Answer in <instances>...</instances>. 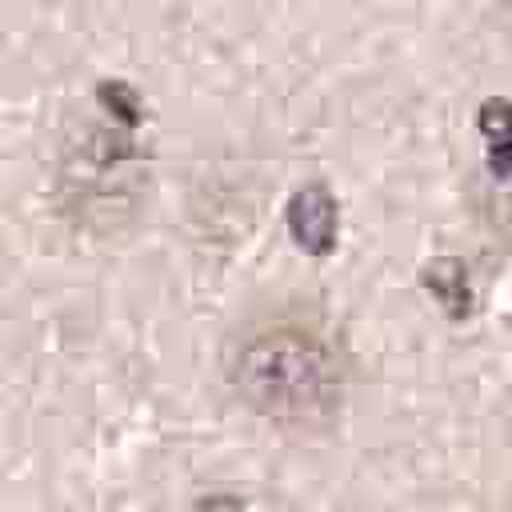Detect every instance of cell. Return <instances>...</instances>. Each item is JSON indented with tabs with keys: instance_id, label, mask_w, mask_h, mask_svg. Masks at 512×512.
I'll return each mask as SVG.
<instances>
[{
	"instance_id": "obj_1",
	"label": "cell",
	"mask_w": 512,
	"mask_h": 512,
	"mask_svg": "<svg viewBox=\"0 0 512 512\" xmlns=\"http://www.w3.org/2000/svg\"><path fill=\"white\" fill-rule=\"evenodd\" d=\"M228 384L240 404L276 428L320 432L344 408V360L308 324H260L228 352Z\"/></svg>"
},
{
	"instance_id": "obj_2",
	"label": "cell",
	"mask_w": 512,
	"mask_h": 512,
	"mask_svg": "<svg viewBox=\"0 0 512 512\" xmlns=\"http://www.w3.org/2000/svg\"><path fill=\"white\" fill-rule=\"evenodd\" d=\"M140 124V92L124 80H104L96 88V112L68 132L56 168V192L76 228L112 232L132 220L148 180Z\"/></svg>"
},
{
	"instance_id": "obj_3",
	"label": "cell",
	"mask_w": 512,
	"mask_h": 512,
	"mask_svg": "<svg viewBox=\"0 0 512 512\" xmlns=\"http://www.w3.org/2000/svg\"><path fill=\"white\" fill-rule=\"evenodd\" d=\"M284 224L300 252H308L316 260L332 256L340 244V200H336L332 184L304 180L284 204Z\"/></svg>"
},
{
	"instance_id": "obj_4",
	"label": "cell",
	"mask_w": 512,
	"mask_h": 512,
	"mask_svg": "<svg viewBox=\"0 0 512 512\" xmlns=\"http://www.w3.org/2000/svg\"><path fill=\"white\" fill-rule=\"evenodd\" d=\"M424 288L432 292V300L444 308V316H452L456 324H464L476 308V292L468 284V268L452 256H440L436 264L424 268Z\"/></svg>"
},
{
	"instance_id": "obj_5",
	"label": "cell",
	"mask_w": 512,
	"mask_h": 512,
	"mask_svg": "<svg viewBox=\"0 0 512 512\" xmlns=\"http://www.w3.org/2000/svg\"><path fill=\"white\" fill-rule=\"evenodd\" d=\"M476 132L484 140L488 172L496 180L512 176V100H484L476 108Z\"/></svg>"
},
{
	"instance_id": "obj_6",
	"label": "cell",
	"mask_w": 512,
	"mask_h": 512,
	"mask_svg": "<svg viewBox=\"0 0 512 512\" xmlns=\"http://www.w3.org/2000/svg\"><path fill=\"white\" fill-rule=\"evenodd\" d=\"M504 12H508V24H512V0H504Z\"/></svg>"
}]
</instances>
